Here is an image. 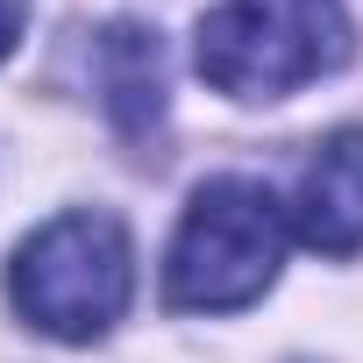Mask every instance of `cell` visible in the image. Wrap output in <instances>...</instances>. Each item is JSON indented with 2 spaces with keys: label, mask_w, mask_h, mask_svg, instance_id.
Segmentation results:
<instances>
[{
  "label": "cell",
  "mask_w": 363,
  "mask_h": 363,
  "mask_svg": "<svg viewBox=\"0 0 363 363\" xmlns=\"http://www.w3.org/2000/svg\"><path fill=\"white\" fill-rule=\"evenodd\" d=\"M285 207L257 178H207L164 250V299L178 313H235L278 285Z\"/></svg>",
  "instance_id": "obj_1"
},
{
  "label": "cell",
  "mask_w": 363,
  "mask_h": 363,
  "mask_svg": "<svg viewBox=\"0 0 363 363\" xmlns=\"http://www.w3.org/2000/svg\"><path fill=\"white\" fill-rule=\"evenodd\" d=\"M135 292V257H128V228L100 207L57 214L50 228H36L15 264H8V299L29 328L57 335V342H100Z\"/></svg>",
  "instance_id": "obj_2"
},
{
  "label": "cell",
  "mask_w": 363,
  "mask_h": 363,
  "mask_svg": "<svg viewBox=\"0 0 363 363\" xmlns=\"http://www.w3.org/2000/svg\"><path fill=\"white\" fill-rule=\"evenodd\" d=\"M193 57L228 100H285L349 65V15L342 0H221Z\"/></svg>",
  "instance_id": "obj_3"
},
{
  "label": "cell",
  "mask_w": 363,
  "mask_h": 363,
  "mask_svg": "<svg viewBox=\"0 0 363 363\" xmlns=\"http://www.w3.org/2000/svg\"><path fill=\"white\" fill-rule=\"evenodd\" d=\"M22 29H29V0H0V57L22 43Z\"/></svg>",
  "instance_id": "obj_6"
},
{
  "label": "cell",
  "mask_w": 363,
  "mask_h": 363,
  "mask_svg": "<svg viewBox=\"0 0 363 363\" xmlns=\"http://www.w3.org/2000/svg\"><path fill=\"white\" fill-rule=\"evenodd\" d=\"M100 93L121 135H150L164 121V43L143 22H107L100 29Z\"/></svg>",
  "instance_id": "obj_5"
},
{
  "label": "cell",
  "mask_w": 363,
  "mask_h": 363,
  "mask_svg": "<svg viewBox=\"0 0 363 363\" xmlns=\"http://www.w3.org/2000/svg\"><path fill=\"white\" fill-rule=\"evenodd\" d=\"M292 221L328 257L363 250V128H335L313 150V164L299 178V200H292Z\"/></svg>",
  "instance_id": "obj_4"
}]
</instances>
